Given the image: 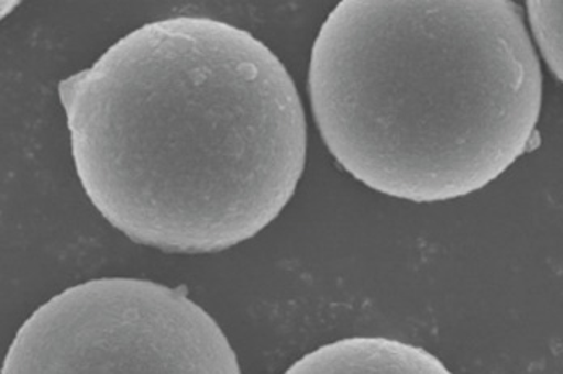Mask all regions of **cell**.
<instances>
[{"mask_svg": "<svg viewBox=\"0 0 563 374\" xmlns=\"http://www.w3.org/2000/svg\"><path fill=\"white\" fill-rule=\"evenodd\" d=\"M81 187L132 242L221 253L279 218L307 166L297 85L250 31L147 23L58 84Z\"/></svg>", "mask_w": 563, "mask_h": 374, "instance_id": "1", "label": "cell"}, {"mask_svg": "<svg viewBox=\"0 0 563 374\" xmlns=\"http://www.w3.org/2000/svg\"><path fill=\"white\" fill-rule=\"evenodd\" d=\"M308 92L325 146L356 180L451 201L530 150L542 70L510 0H343L316 37Z\"/></svg>", "mask_w": 563, "mask_h": 374, "instance_id": "2", "label": "cell"}, {"mask_svg": "<svg viewBox=\"0 0 563 374\" xmlns=\"http://www.w3.org/2000/svg\"><path fill=\"white\" fill-rule=\"evenodd\" d=\"M240 374L239 360L188 288L104 277L67 288L20 328L2 374Z\"/></svg>", "mask_w": 563, "mask_h": 374, "instance_id": "3", "label": "cell"}, {"mask_svg": "<svg viewBox=\"0 0 563 374\" xmlns=\"http://www.w3.org/2000/svg\"><path fill=\"white\" fill-rule=\"evenodd\" d=\"M288 374H449L444 363L421 346L380 338L343 339L308 353Z\"/></svg>", "mask_w": 563, "mask_h": 374, "instance_id": "4", "label": "cell"}, {"mask_svg": "<svg viewBox=\"0 0 563 374\" xmlns=\"http://www.w3.org/2000/svg\"><path fill=\"white\" fill-rule=\"evenodd\" d=\"M527 7L542 57L563 84V0H530Z\"/></svg>", "mask_w": 563, "mask_h": 374, "instance_id": "5", "label": "cell"}]
</instances>
